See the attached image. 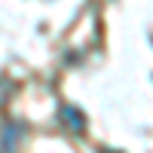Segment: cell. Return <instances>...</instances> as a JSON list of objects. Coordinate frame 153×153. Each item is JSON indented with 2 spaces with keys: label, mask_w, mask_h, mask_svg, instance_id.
Listing matches in <instances>:
<instances>
[{
  "label": "cell",
  "mask_w": 153,
  "mask_h": 153,
  "mask_svg": "<svg viewBox=\"0 0 153 153\" xmlns=\"http://www.w3.org/2000/svg\"><path fill=\"white\" fill-rule=\"evenodd\" d=\"M61 120H65V123L71 126L74 132H83V129H86V120H83V113H76L74 107H61Z\"/></svg>",
  "instance_id": "2"
},
{
  "label": "cell",
  "mask_w": 153,
  "mask_h": 153,
  "mask_svg": "<svg viewBox=\"0 0 153 153\" xmlns=\"http://www.w3.org/2000/svg\"><path fill=\"white\" fill-rule=\"evenodd\" d=\"M22 132V126L19 123H12L3 129V135H0V153H12V144H16V135Z\"/></svg>",
  "instance_id": "1"
}]
</instances>
